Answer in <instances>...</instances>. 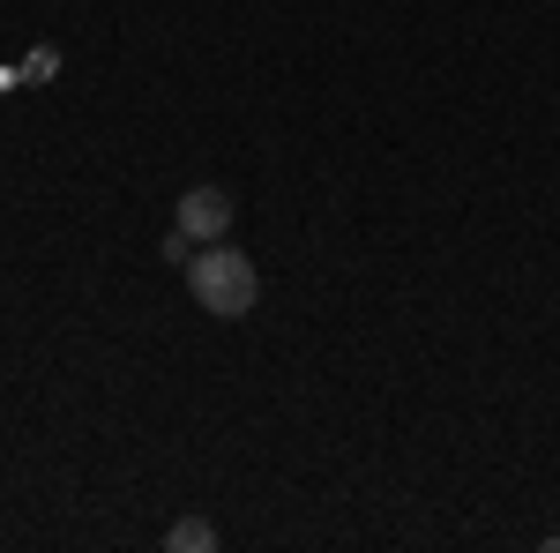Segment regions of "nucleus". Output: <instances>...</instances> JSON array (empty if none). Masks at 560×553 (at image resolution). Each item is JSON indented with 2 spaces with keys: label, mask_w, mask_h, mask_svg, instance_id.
Wrapping results in <instances>:
<instances>
[{
  "label": "nucleus",
  "mask_w": 560,
  "mask_h": 553,
  "mask_svg": "<svg viewBox=\"0 0 560 553\" xmlns=\"http://www.w3.org/2000/svg\"><path fill=\"white\" fill-rule=\"evenodd\" d=\"M52 76H60V53H52V45H38V53L23 60V83H52Z\"/></svg>",
  "instance_id": "obj_4"
},
{
  "label": "nucleus",
  "mask_w": 560,
  "mask_h": 553,
  "mask_svg": "<svg viewBox=\"0 0 560 553\" xmlns=\"http://www.w3.org/2000/svg\"><path fill=\"white\" fill-rule=\"evenodd\" d=\"M165 546H173V553H210L217 546V523H210V516H179L173 531H165Z\"/></svg>",
  "instance_id": "obj_3"
},
{
  "label": "nucleus",
  "mask_w": 560,
  "mask_h": 553,
  "mask_svg": "<svg viewBox=\"0 0 560 553\" xmlns=\"http://www.w3.org/2000/svg\"><path fill=\"white\" fill-rule=\"evenodd\" d=\"M546 553H560V531H553V539H546Z\"/></svg>",
  "instance_id": "obj_6"
},
{
  "label": "nucleus",
  "mask_w": 560,
  "mask_h": 553,
  "mask_svg": "<svg viewBox=\"0 0 560 553\" xmlns=\"http://www.w3.org/2000/svg\"><path fill=\"white\" fill-rule=\"evenodd\" d=\"M187 292H195L202 314L240 322V314H255V299H261V269H255V255L210 240V247H195V262H187Z\"/></svg>",
  "instance_id": "obj_1"
},
{
  "label": "nucleus",
  "mask_w": 560,
  "mask_h": 553,
  "mask_svg": "<svg viewBox=\"0 0 560 553\" xmlns=\"http://www.w3.org/2000/svg\"><path fill=\"white\" fill-rule=\"evenodd\" d=\"M232 217H240V203H232L224 187H187L173 224L195 240V247H210V240H224V232H232Z\"/></svg>",
  "instance_id": "obj_2"
},
{
  "label": "nucleus",
  "mask_w": 560,
  "mask_h": 553,
  "mask_svg": "<svg viewBox=\"0 0 560 553\" xmlns=\"http://www.w3.org/2000/svg\"><path fill=\"white\" fill-rule=\"evenodd\" d=\"M165 262H179V269H187V262H195V240H187V232H179V224H173V232H165Z\"/></svg>",
  "instance_id": "obj_5"
}]
</instances>
